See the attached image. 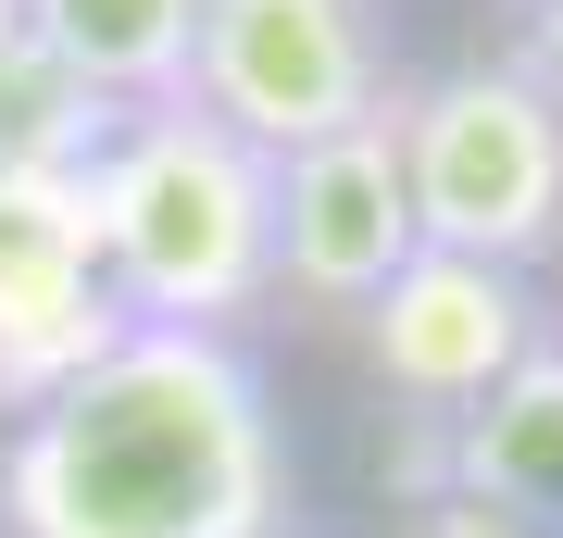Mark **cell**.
I'll list each match as a JSON object with an SVG mask.
<instances>
[{
  "label": "cell",
  "mask_w": 563,
  "mask_h": 538,
  "mask_svg": "<svg viewBox=\"0 0 563 538\" xmlns=\"http://www.w3.org/2000/svg\"><path fill=\"white\" fill-rule=\"evenodd\" d=\"M176 100L251 139L263 163H288L339 125H376L401 100V51H388L376 0H201Z\"/></svg>",
  "instance_id": "277c9868"
},
{
  "label": "cell",
  "mask_w": 563,
  "mask_h": 538,
  "mask_svg": "<svg viewBox=\"0 0 563 538\" xmlns=\"http://www.w3.org/2000/svg\"><path fill=\"white\" fill-rule=\"evenodd\" d=\"M526 76H539L551 113H563V0H551V13H526Z\"/></svg>",
  "instance_id": "8fae6325"
},
{
  "label": "cell",
  "mask_w": 563,
  "mask_h": 538,
  "mask_svg": "<svg viewBox=\"0 0 563 538\" xmlns=\"http://www.w3.org/2000/svg\"><path fill=\"white\" fill-rule=\"evenodd\" d=\"M388 125H401L426 251H476L514 276H539V251H563V113L526 76V51H463L439 76H401Z\"/></svg>",
  "instance_id": "3957f363"
},
{
  "label": "cell",
  "mask_w": 563,
  "mask_h": 538,
  "mask_svg": "<svg viewBox=\"0 0 563 538\" xmlns=\"http://www.w3.org/2000/svg\"><path fill=\"white\" fill-rule=\"evenodd\" d=\"M551 351V300L539 276H514V263H476V251H413L401 276L363 300V363H376V388L401 400V414L439 439L463 426L501 376Z\"/></svg>",
  "instance_id": "5b68a950"
},
{
  "label": "cell",
  "mask_w": 563,
  "mask_h": 538,
  "mask_svg": "<svg viewBox=\"0 0 563 538\" xmlns=\"http://www.w3.org/2000/svg\"><path fill=\"white\" fill-rule=\"evenodd\" d=\"M301 514L251 339L125 326L0 439V538H276Z\"/></svg>",
  "instance_id": "6da1fadb"
},
{
  "label": "cell",
  "mask_w": 563,
  "mask_h": 538,
  "mask_svg": "<svg viewBox=\"0 0 563 538\" xmlns=\"http://www.w3.org/2000/svg\"><path fill=\"white\" fill-rule=\"evenodd\" d=\"M13 39H25V0H0V51H13Z\"/></svg>",
  "instance_id": "7c38bea8"
},
{
  "label": "cell",
  "mask_w": 563,
  "mask_h": 538,
  "mask_svg": "<svg viewBox=\"0 0 563 538\" xmlns=\"http://www.w3.org/2000/svg\"><path fill=\"white\" fill-rule=\"evenodd\" d=\"M413 251H426V226H413V176H401V125L388 113L276 163V300L363 326V300Z\"/></svg>",
  "instance_id": "8992f818"
},
{
  "label": "cell",
  "mask_w": 563,
  "mask_h": 538,
  "mask_svg": "<svg viewBox=\"0 0 563 538\" xmlns=\"http://www.w3.org/2000/svg\"><path fill=\"white\" fill-rule=\"evenodd\" d=\"M426 463H439V488L463 501V514L563 538V326H551V351L526 363V376H501L463 426H439Z\"/></svg>",
  "instance_id": "ba28073f"
},
{
  "label": "cell",
  "mask_w": 563,
  "mask_h": 538,
  "mask_svg": "<svg viewBox=\"0 0 563 538\" xmlns=\"http://www.w3.org/2000/svg\"><path fill=\"white\" fill-rule=\"evenodd\" d=\"M88 251L125 326H239L276 300V163L251 139H225L188 100L113 125V151L88 163Z\"/></svg>",
  "instance_id": "7a4b0ae2"
},
{
  "label": "cell",
  "mask_w": 563,
  "mask_h": 538,
  "mask_svg": "<svg viewBox=\"0 0 563 538\" xmlns=\"http://www.w3.org/2000/svg\"><path fill=\"white\" fill-rule=\"evenodd\" d=\"M113 100L101 88H76L38 39H13L0 51V176H88V163L113 151Z\"/></svg>",
  "instance_id": "30bf717a"
},
{
  "label": "cell",
  "mask_w": 563,
  "mask_h": 538,
  "mask_svg": "<svg viewBox=\"0 0 563 538\" xmlns=\"http://www.w3.org/2000/svg\"><path fill=\"white\" fill-rule=\"evenodd\" d=\"M526 13H551V0H526Z\"/></svg>",
  "instance_id": "4fadbf2b"
},
{
  "label": "cell",
  "mask_w": 563,
  "mask_h": 538,
  "mask_svg": "<svg viewBox=\"0 0 563 538\" xmlns=\"http://www.w3.org/2000/svg\"><path fill=\"white\" fill-rule=\"evenodd\" d=\"M25 39H38L76 88H101L113 113L188 88V39H201V0H25Z\"/></svg>",
  "instance_id": "9c48e42d"
},
{
  "label": "cell",
  "mask_w": 563,
  "mask_h": 538,
  "mask_svg": "<svg viewBox=\"0 0 563 538\" xmlns=\"http://www.w3.org/2000/svg\"><path fill=\"white\" fill-rule=\"evenodd\" d=\"M276 538H301V526H276Z\"/></svg>",
  "instance_id": "5bb4252c"
},
{
  "label": "cell",
  "mask_w": 563,
  "mask_h": 538,
  "mask_svg": "<svg viewBox=\"0 0 563 538\" xmlns=\"http://www.w3.org/2000/svg\"><path fill=\"white\" fill-rule=\"evenodd\" d=\"M125 339L101 251H88V188L76 176H0V414H38Z\"/></svg>",
  "instance_id": "52a82bcc"
}]
</instances>
